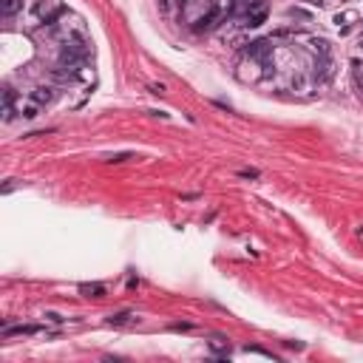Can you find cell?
Instances as JSON below:
<instances>
[{"label":"cell","mask_w":363,"mask_h":363,"mask_svg":"<svg viewBox=\"0 0 363 363\" xmlns=\"http://www.w3.org/2000/svg\"><path fill=\"white\" fill-rule=\"evenodd\" d=\"M62 12H66V9H62L60 0H34L31 9H29V20H31V26H43V23L49 26V23H54Z\"/></svg>","instance_id":"1"},{"label":"cell","mask_w":363,"mask_h":363,"mask_svg":"<svg viewBox=\"0 0 363 363\" xmlns=\"http://www.w3.org/2000/svg\"><path fill=\"white\" fill-rule=\"evenodd\" d=\"M267 23V6L261 3V0H255L250 9H247V17H244V26H250V29H259V26Z\"/></svg>","instance_id":"2"},{"label":"cell","mask_w":363,"mask_h":363,"mask_svg":"<svg viewBox=\"0 0 363 363\" xmlns=\"http://www.w3.org/2000/svg\"><path fill=\"white\" fill-rule=\"evenodd\" d=\"M77 77H80V68L60 66V62H57L54 68H51V80H54V82H62V86H68V82H74Z\"/></svg>","instance_id":"3"},{"label":"cell","mask_w":363,"mask_h":363,"mask_svg":"<svg viewBox=\"0 0 363 363\" xmlns=\"http://www.w3.org/2000/svg\"><path fill=\"white\" fill-rule=\"evenodd\" d=\"M270 54H272L270 40H255V43L247 46V57H252V60H270Z\"/></svg>","instance_id":"4"},{"label":"cell","mask_w":363,"mask_h":363,"mask_svg":"<svg viewBox=\"0 0 363 363\" xmlns=\"http://www.w3.org/2000/svg\"><path fill=\"white\" fill-rule=\"evenodd\" d=\"M57 99V88L54 86H37L34 91H31V102L37 105H51Z\"/></svg>","instance_id":"5"},{"label":"cell","mask_w":363,"mask_h":363,"mask_svg":"<svg viewBox=\"0 0 363 363\" xmlns=\"http://www.w3.org/2000/svg\"><path fill=\"white\" fill-rule=\"evenodd\" d=\"M332 77V57L329 54H318V62H315V80L326 82Z\"/></svg>","instance_id":"6"},{"label":"cell","mask_w":363,"mask_h":363,"mask_svg":"<svg viewBox=\"0 0 363 363\" xmlns=\"http://www.w3.org/2000/svg\"><path fill=\"white\" fill-rule=\"evenodd\" d=\"M216 20H219V9H210L207 14H202V17L193 20V31H210L216 26Z\"/></svg>","instance_id":"7"},{"label":"cell","mask_w":363,"mask_h":363,"mask_svg":"<svg viewBox=\"0 0 363 363\" xmlns=\"http://www.w3.org/2000/svg\"><path fill=\"white\" fill-rule=\"evenodd\" d=\"M0 9H3V17H14L23 12V0H0Z\"/></svg>","instance_id":"8"},{"label":"cell","mask_w":363,"mask_h":363,"mask_svg":"<svg viewBox=\"0 0 363 363\" xmlns=\"http://www.w3.org/2000/svg\"><path fill=\"white\" fill-rule=\"evenodd\" d=\"M14 119V105H12V88H3V122Z\"/></svg>","instance_id":"9"},{"label":"cell","mask_w":363,"mask_h":363,"mask_svg":"<svg viewBox=\"0 0 363 363\" xmlns=\"http://www.w3.org/2000/svg\"><path fill=\"white\" fill-rule=\"evenodd\" d=\"M292 88H295V94H307L309 88H312V77L295 74V77H292Z\"/></svg>","instance_id":"10"},{"label":"cell","mask_w":363,"mask_h":363,"mask_svg":"<svg viewBox=\"0 0 363 363\" xmlns=\"http://www.w3.org/2000/svg\"><path fill=\"white\" fill-rule=\"evenodd\" d=\"M80 292L86 298H102L105 295V287H102V284H82Z\"/></svg>","instance_id":"11"},{"label":"cell","mask_w":363,"mask_h":363,"mask_svg":"<svg viewBox=\"0 0 363 363\" xmlns=\"http://www.w3.org/2000/svg\"><path fill=\"white\" fill-rule=\"evenodd\" d=\"M136 315L134 312H117V315H108V324L111 326H125V324H131Z\"/></svg>","instance_id":"12"},{"label":"cell","mask_w":363,"mask_h":363,"mask_svg":"<svg viewBox=\"0 0 363 363\" xmlns=\"http://www.w3.org/2000/svg\"><path fill=\"white\" fill-rule=\"evenodd\" d=\"M352 74H355V86L363 91V62L360 60H352Z\"/></svg>","instance_id":"13"},{"label":"cell","mask_w":363,"mask_h":363,"mask_svg":"<svg viewBox=\"0 0 363 363\" xmlns=\"http://www.w3.org/2000/svg\"><path fill=\"white\" fill-rule=\"evenodd\" d=\"M20 114H23V119H34L40 114V105L37 102H29V105H20Z\"/></svg>","instance_id":"14"},{"label":"cell","mask_w":363,"mask_h":363,"mask_svg":"<svg viewBox=\"0 0 363 363\" xmlns=\"http://www.w3.org/2000/svg\"><path fill=\"white\" fill-rule=\"evenodd\" d=\"M312 49L318 51V54H329V43H326V40H312Z\"/></svg>","instance_id":"15"},{"label":"cell","mask_w":363,"mask_h":363,"mask_svg":"<svg viewBox=\"0 0 363 363\" xmlns=\"http://www.w3.org/2000/svg\"><path fill=\"white\" fill-rule=\"evenodd\" d=\"M349 20H355V12H346V14H338V17H335V23H338V26H346V23H349Z\"/></svg>","instance_id":"16"},{"label":"cell","mask_w":363,"mask_h":363,"mask_svg":"<svg viewBox=\"0 0 363 363\" xmlns=\"http://www.w3.org/2000/svg\"><path fill=\"white\" fill-rule=\"evenodd\" d=\"M244 352H250V355H261V357H270V352L259 349V346H244Z\"/></svg>","instance_id":"17"},{"label":"cell","mask_w":363,"mask_h":363,"mask_svg":"<svg viewBox=\"0 0 363 363\" xmlns=\"http://www.w3.org/2000/svg\"><path fill=\"white\" fill-rule=\"evenodd\" d=\"M241 176H244V179H255V176H259V170H252V167H244V170H241Z\"/></svg>","instance_id":"18"},{"label":"cell","mask_w":363,"mask_h":363,"mask_svg":"<svg viewBox=\"0 0 363 363\" xmlns=\"http://www.w3.org/2000/svg\"><path fill=\"white\" fill-rule=\"evenodd\" d=\"M125 159H131V154H117V156H111L108 162H125Z\"/></svg>","instance_id":"19"},{"label":"cell","mask_w":363,"mask_h":363,"mask_svg":"<svg viewBox=\"0 0 363 363\" xmlns=\"http://www.w3.org/2000/svg\"><path fill=\"white\" fill-rule=\"evenodd\" d=\"M170 329H176V332L179 329H193V324H170Z\"/></svg>","instance_id":"20"},{"label":"cell","mask_w":363,"mask_h":363,"mask_svg":"<svg viewBox=\"0 0 363 363\" xmlns=\"http://www.w3.org/2000/svg\"><path fill=\"white\" fill-rule=\"evenodd\" d=\"M148 88H151V94H159V97L165 94V86H148Z\"/></svg>","instance_id":"21"},{"label":"cell","mask_w":363,"mask_h":363,"mask_svg":"<svg viewBox=\"0 0 363 363\" xmlns=\"http://www.w3.org/2000/svg\"><path fill=\"white\" fill-rule=\"evenodd\" d=\"M360 46H363V43H360Z\"/></svg>","instance_id":"22"}]
</instances>
